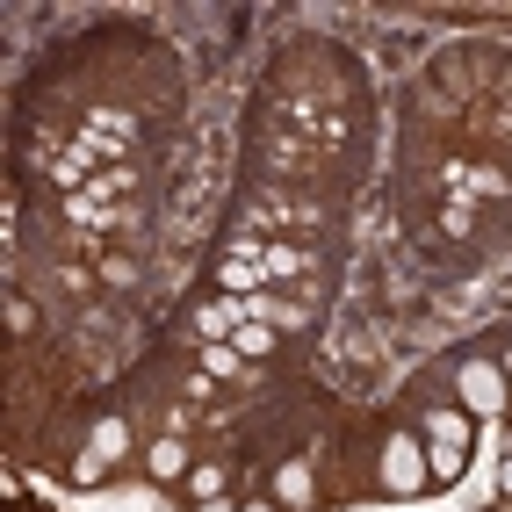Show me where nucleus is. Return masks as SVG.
<instances>
[{
  "instance_id": "obj_1",
  "label": "nucleus",
  "mask_w": 512,
  "mask_h": 512,
  "mask_svg": "<svg viewBox=\"0 0 512 512\" xmlns=\"http://www.w3.org/2000/svg\"><path fill=\"white\" fill-rule=\"evenodd\" d=\"M419 440H426V476L433 484H455V476L469 469V412L462 404H426Z\"/></svg>"
},
{
  "instance_id": "obj_2",
  "label": "nucleus",
  "mask_w": 512,
  "mask_h": 512,
  "mask_svg": "<svg viewBox=\"0 0 512 512\" xmlns=\"http://www.w3.org/2000/svg\"><path fill=\"white\" fill-rule=\"evenodd\" d=\"M375 484H383L390 498L433 491V476H426V440H419V433H390V440H383V462H375Z\"/></svg>"
},
{
  "instance_id": "obj_3",
  "label": "nucleus",
  "mask_w": 512,
  "mask_h": 512,
  "mask_svg": "<svg viewBox=\"0 0 512 512\" xmlns=\"http://www.w3.org/2000/svg\"><path fill=\"white\" fill-rule=\"evenodd\" d=\"M455 397H462L469 419H484V412H505V404H512V383H505L498 361H462L455 368Z\"/></svg>"
},
{
  "instance_id": "obj_4",
  "label": "nucleus",
  "mask_w": 512,
  "mask_h": 512,
  "mask_svg": "<svg viewBox=\"0 0 512 512\" xmlns=\"http://www.w3.org/2000/svg\"><path fill=\"white\" fill-rule=\"evenodd\" d=\"M246 318H253V311H246V296H224V289H217L210 303H195V332H202V339H231Z\"/></svg>"
},
{
  "instance_id": "obj_5",
  "label": "nucleus",
  "mask_w": 512,
  "mask_h": 512,
  "mask_svg": "<svg viewBox=\"0 0 512 512\" xmlns=\"http://www.w3.org/2000/svg\"><path fill=\"white\" fill-rule=\"evenodd\" d=\"M275 505H282V512H303V505H311V462H282V469H275Z\"/></svg>"
},
{
  "instance_id": "obj_6",
  "label": "nucleus",
  "mask_w": 512,
  "mask_h": 512,
  "mask_svg": "<svg viewBox=\"0 0 512 512\" xmlns=\"http://www.w3.org/2000/svg\"><path fill=\"white\" fill-rule=\"evenodd\" d=\"M217 289H224V296H260V289H267V267H260V260H224V267H217Z\"/></svg>"
},
{
  "instance_id": "obj_7",
  "label": "nucleus",
  "mask_w": 512,
  "mask_h": 512,
  "mask_svg": "<svg viewBox=\"0 0 512 512\" xmlns=\"http://www.w3.org/2000/svg\"><path fill=\"white\" fill-rule=\"evenodd\" d=\"M267 282H296L303 275V267H311V253H303V246H282V238H267Z\"/></svg>"
},
{
  "instance_id": "obj_8",
  "label": "nucleus",
  "mask_w": 512,
  "mask_h": 512,
  "mask_svg": "<svg viewBox=\"0 0 512 512\" xmlns=\"http://www.w3.org/2000/svg\"><path fill=\"white\" fill-rule=\"evenodd\" d=\"M145 469L159 476V484H181V476H188L195 462H188V448H181V440H159V448L145 455Z\"/></svg>"
},
{
  "instance_id": "obj_9",
  "label": "nucleus",
  "mask_w": 512,
  "mask_h": 512,
  "mask_svg": "<svg viewBox=\"0 0 512 512\" xmlns=\"http://www.w3.org/2000/svg\"><path fill=\"white\" fill-rule=\"evenodd\" d=\"M275 339H282L275 325H260V318H246V325H238V332H231V347H238V354H246V361H260V354H275Z\"/></svg>"
},
{
  "instance_id": "obj_10",
  "label": "nucleus",
  "mask_w": 512,
  "mask_h": 512,
  "mask_svg": "<svg viewBox=\"0 0 512 512\" xmlns=\"http://www.w3.org/2000/svg\"><path fill=\"white\" fill-rule=\"evenodd\" d=\"M238 361H246V354H238L231 339H202V375H224V383H231Z\"/></svg>"
},
{
  "instance_id": "obj_11",
  "label": "nucleus",
  "mask_w": 512,
  "mask_h": 512,
  "mask_svg": "<svg viewBox=\"0 0 512 512\" xmlns=\"http://www.w3.org/2000/svg\"><path fill=\"white\" fill-rule=\"evenodd\" d=\"M87 448H101V455L116 462V455L130 448V426H123V419H94V433H87Z\"/></svg>"
},
{
  "instance_id": "obj_12",
  "label": "nucleus",
  "mask_w": 512,
  "mask_h": 512,
  "mask_svg": "<svg viewBox=\"0 0 512 512\" xmlns=\"http://www.w3.org/2000/svg\"><path fill=\"white\" fill-rule=\"evenodd\" d=\"M188 491H195V505L224 498V462H195V469H188Z\"/></svg>"
},
{
  "instance_id": "obj_13",
  "label": "nucleus",
  "mask_w": 512,
  "mask_h": 512,
  "mask_svg": "<svg viewBox=\"0 0 512 512\" xmlns=\"http://www.w3.org/2000/svg\"><path fill=\"white\" fill-rule=\"evenodd\" d=\"M109 469H116L109 455H101V448H87V455L73 462V484H101V476H109Z\"/></svg>"
},
{
  "instance_id": "obj_14",
  "label": "nucleus",
  "mask_w": 512,
  "mask_h": 512,
  "mask_svg": "<svg viewBox=\"0 0 512 512\" xmlns=\"http://www.w3.org/2000/svg\"><path fill=\"white\" fill-rule=\"evenodd\" d=\"M440 224H448V231H469V224H476V202H455V195H448V210H440Z\"/></svg>"
},
{
  "instance_id": "obj_15",
  "label": "nucleus",
  "mask_w": 512,
  "mask_h": 512,
  "mask_svg": "<svg viewBox=\"0 0 512 512\" xmlns=\"http://www.w3.org/2000/svg\"><path fill=\"white\" fill-rule=\"evenodd\" d=\"M101 282H116V289L138 282V260H109V267H101Z\"/></svg>"
},
{
  "instance_id": "obj_16",
  "label": "nucleus",
  "mask_w": 512,
  "mask_h": 512,
  "mask_svg": "<svg viewBox=\"0 0 512 512\" xmlns=\"http://www.w3.org/2000/svg\"><path fill=\"white\" fill-rule=\"evenodd\" d=\"M238 512H282V505L275 498H253V505H238Z\"/></svg>"
},
{
  "instance_id": "obj_17",
  "label": "nucleus",
  "mask_w": 512,
  "mask_h": 512,
  "mask_svg": "<svg viewBox=\"0 0 512 512\" xmlns=\"http://www.w3.org/2000/svg\"><path fill=\"white\" fill-rule=\"evenodd\" d=\"M195 512H238V505L231 498H210V505H195Z\"/></svg>"
},
{
  "instance_id": "obj_18",
  "label": "nucleus",
  "mask_w": 512,
  "mask_h": 512,
  "mask_svg": "<svg viewBox=\"0 0 512 512\" xmlns=\"http://www.w3.org/2000/svg\"><path fill=\"white\" fill-rule=\"evenodd\" d=\"M498 484H505V498H512V455H505V469H498Z\"/></svg>"
},
{
  "instance_id": "obj_19",
  "label": "nucleus",
  "mask_w": 512,
  "mask_h": 512,
  "mask_svg": "<svg viewBox=\"0 0 512 512\" xmlns=\"http://www.w3.org/2000/svg\"><path fill=\"white\" fill-rule=\"evenodd\" d=\"M505 383H512V354H505Z\"/></svg>"
}]
</instances>
